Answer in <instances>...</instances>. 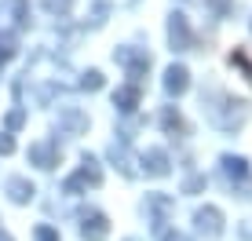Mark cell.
Returning <instances> with one entry per match:
<instances>
[{
	"instance_id": "cell-1",
	"label": "cell",
	"mask_w": 252,
	"mask_h": 241,
	"mask_svg": "<svg viewBox=\"0 0 252 241\" xmlns=\"http://www.w3.org/2000/svg\"><path fill=\"white\" fill-rule=\"evenodd\" d=\"M168 37H172V44H176L179 51L190 44V30H187V19H183V15H172V22H168Z\"/></svg>"
},
{
	"instance_id": "cell-2",
	"label": "cell",
	"mask_w": 252,
	"mask_h": 241,
	"mask_svg": "<svg viewBox=\"0 0 252 241\" xmlns=\"http://www.w3.org/2000/svg\"><path fill=\"white\" fill-rule=\"evenodd\" d=\"M168 88L172 91H183L187 88V70H183V66H172V70H168Z\"/></svg>"
},
{
	"instance_id": "cell-3",
	"label": "cell",
	"mask_w": 252,
	"mask_h": 241,
	"mask_svg": "<svg viewBox=\"0 0 252 241\" xmlns=\"http://www.w3.org/2000/svg\"><path fill=\"white\" fill-rule=\"evenodd\" d=\"M44 4H48V11H59V15H66L73 0H44Z\"/></svg>"
}]
</instances>
